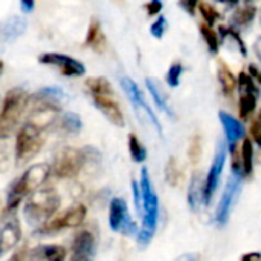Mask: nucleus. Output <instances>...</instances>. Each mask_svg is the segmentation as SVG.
Returning <instances> with one entry per match:
<instances>
[{
    "mask_svg": "<svg viewBox=\"0 0 261 261\" xmlns=\"http://www.w3.org/2000/svg\"><path fill=\"white\" fill-rule=\"evenodd\" d=\"M140 188L143 197V224L137 233V240L140 244H148L152 240L159 223V197L152 186L148 168H142L140 171Z\"/></svg>",
    "mask_w": 261,
    "mask_h": 261,
    "instance_id": "1",
    "label": "nucleus"
},
{
    "mask_svg": "<svg viewBox=\"0 0 261 261\" xmlns=\"http://www.w3.org/2000/svg\"><path fill=\"white\" fill-rule=\"evenodd\" d=\"M49 172H51V166L46 163H39L28 168L25 174L20 178H17L8 191V198H7L8 209H16L27 195L37 191L46 181Z\"/></svg>",
    "mask_w": 261,
    "mask_h": 261,
    "instance_id": "2",
    "label": "nucleus"
},
{
    "mask_svg": "<svg viewBox=\"0 0 261 261\" xmlns=\"http://www.w3.org/2000/svg\"><path fill=\"white\" fill-rule=\"evenodd\" d=\"M59 206H60V198L54 189L51 188L37 189L33 192L28 203L25 204L23 214L30 224H40L43 221H48L56 214Z\"/></svg>",
    "mask_w": 261,
    "mask_h": 261,
    "instance_id": "3",
    "label": "nucleus"
},
{
    "mask_svg": "<svg viewBox=\"0 0 261 261\" xmlns=\"http://www.w3.org/2000/svg\"><path fill=\"white\" fill-rule=\"evenodd\" d=\"M30 98L27 91L14 88L7 92L2 109H0V139H7L17 127L20 117L23 115Z\"/></svg>",
    "mask_w": 261,
    "mask_h": 261,
    "instance_id": "4",
    "label": "nucleus"
},
{
    "mask_svg": "<svg viewBox=\"0 0 261 261\" xmlns=\"http://www.w3.org/2000/svg\"><path fill=\"white\" fill-rule=\"evenodd\" d=\"M43 146V137L42 130L33 126L31 123H27L20 127L17 139H16V160L17 165L28 163L31 159H34Z\"/></svg>",
    "mask_w": 261,
    "mask_h": 261,
    "instance_id": "5",
    "label": "nucleus"
},
{
    "mask_svg": "<svg viewBox=\"0 0 261 261\" xmlns=\"http://www.w3.org/2000/svg\"><path fill=\"white\" fill-rule=\"evenodd\" d=\"M120 85H121L123 91L126 92V95H127L130 105H133V108H134L136 112L139 114V117H140V118H145L149 124H152L154 129L162 136V134H163L162 124H160V121H159L155 112H154V111L151 109V106L148 105V101H146V98H145L142 89L139 88V85H137L133 79H129V77H126V75L120 79Z\"/></svg>",
    "mask_w": 261,
    "mask_h": 261,
    "instance_id": "6",
    "label": "nucleus"
},
{
    "mask_svg": "<svg viewBox=\"0 0 261 261\" xmlns=\"http://www.w3.org/2000/svg\"><path fill=\"white\" fill-rule=\"evenodd\" d=\"M109 227L114 232H120L124 235L139 233L137 224L133 221L127 211V204L123 198H112L109 203Z\"/></svg>",
    "mask_w": 261,
    "mask_h": 261,
    "instance_id": "7",
    "label": "nucleus"
},
{
    "mask_svg": "<svg viewBox=\"0 0 261 261\" xmlns=\"http://www.w3.org/2000/svg\"><path fill=\"white\" fill-rule=\"evenodd\" d=\"M85 163V154L77 148H63L54 162V174L60 178L75 177Z\"/></svg>",
    "mask_w": 261,
    "mask_h": 261,
    "instance_id": "8",
    "label": "nucleus"
},
{
    "mask_svg": "<svg viewBox=\"0 0 261 261\" xmlns=\"http://www.w3.org/2000/svg\"><path fill=\"white\" fill-rule=\"evenodd\" d=\"M226 157H227V143L220 142L217 145V151L214 155V162L209 168L207 177H206V183H204V204H209L212 201V197L220 185V178L224 169V163H226Z\"/></svg>",
    "mask_w": 261,
    "mask_h": 261,
    "instance_id": "9",
    "label": "nucleus"
},
{
    "mask_svg": "<svg viewBox=\"0 0 261 261\" xmlns=\"http://www.w3.org/2000/svg\"><path fill=\"white\" fill-rule=\"evenodd\" d=\"M39 62L48 66L57 68L63 75L66 77H82L86 72L85 65L66 54H57V53H46L39 57Z\"/></svg>",
    "mask_w": 261,
    "mask_h": 261,
    "instance_id": "10",
    "label": "nucleus"
},
{
    "mask_svg": "<svg viewBox=\"0 0 261 261\" xmlns=\"http://www.w3.org/2000/svg\"><path fill=\"white\" fill-rule=\"evenodd\" d=\"M241 175H237V174H232L226 183V188L223 191V195L220 198V203L217 206V212H215V221L223 226L227 223L229 217H230V212H232V207H233V203H235V198L238 195V191H240V186H241Z\"/></svg>",
    "mask_w": 261,
    "mask_h": 261,
    "instance_id": "11",
    "label": "nucleus"
},
{
    "mask_svg": "<svg viewBox=\"0 0 261 261\" xmlns=\"http://www.w3.org/2000/svg\"><path fill=\"white\" fill-rule=\"evenodd\" d=\"M86 217V207L83 204H75L71 209L65 211L63 214L49 218L46 221V224L43 226V232L45 233H53V232H59L62 229H68V227H77L83 223Z\"/></svg>",
    "mask_w": 261,
    "mask_h": 261,
    "instance_id": "12",
    "label": "nucleus"
},
{
    "mask_svg": "<svg viewBox=\"0 0 261 261\" xmlns=\"http://www.w3.org/2000/svg\"><path fill=\"white\" fill-rule=\"evenodd\" d=\"M27 20L22 16H11L0 22V49L16 42L27 31Z\"/></svg>",
    "mask_w": 261,
    "mask_h": 261,
    "instance_id": "13",
    "label": "nucleus"
},
{
    "mask_svg": "<svg viewBox=\"0 0 261 261\" xmlns=\"http://www.w3.org/2000/svg\"><path fill=\"white\" fill-rule=\"evenodd\" d=\"M218 118H220V123H221L223 130H224L227 148L229 149L237 148V143L244 139V134H246L244 126L241 124V121L238 118H235L233 115H230L226 111H220Z\"/></svg>",
    "mask_w": 261,
    "mask_h": 261,
    "instance_id": "14",
    "label": "nucleus"
},
{
    "mask_svg": "<svg viewBox=\"0 0 261 261\" xmlns=\"http://www.w3.org/2000/svg\"><path fill=\"white\" fill-rule=\"evenodd\" d=\"M59 114V108L57 105H51V103H45V101H39L30 112L28 121L33 126H36L37 129L43 130L48 126H51Z\"/></svg>",
    "mask_w": 261,
    "mask_h": 261,
    "instance_id": "15",
    "label": "nucleus"
},
{
    "mask_svg": "<svg viewBox=\"0 0 261 261\" xmlns=\"http://www.w3.org/2000/svg\"><path fill=\"white\" fill-rule=\"evenodd\" d=\"M95 255V238L91 232L82 230L72 243L71 261H92Z\"/></svg>",
    "mask_w": 261,
    "mask_h": 261,
    "instance_id": "16",
    "label": "nucleus"
},
{
    "mask_svg": "<svg viewBox=\"0 0 261 261\" xmlns=\"http://www.w3.org/2000/svg\"><path fill=\"white\" fill-rule=\"evenodd\" d=\"M22 238L20 223L16 217H11L5 221L0 229V256L13 250Z\"/></svg>",
    "mask_w": 261,
    "mask_h": 261,
    "instance_id": "17",
    "label": "nucleus"
},
{
    "mask_svg": "<svg viewBox=\"0 0 261 261\" xmlns=\"http://www.w3.org/2000/svg\"><path fill=\"white\" fill-rule=\"evenodd\" d=\"M94 105L97 106V109H100V112H103V115L115 126L123 127L124 126V117L123 112L118 106V103L112 98V95H92Z\"/></svg>",
    "mask_w": 261,
    "mask_h": 261,
    "instance_id": "18",
    "label": "nucleus"
},
{
    "mask_svg": "<svg viewBox=\"0 0 261 261\" xmlns=\"http://www.w3.org/2000/svg\"><path fill=\"white\" fill-rule=\"evenodd\" d=\"M204 183L200 172H194L189 188H188V203L192 211H198L201 204H204Z\"/></svg>",
    "mask_w": 261,
    "mask_h": 261,
    "instance_id": "19",
    "label": "nucleus"
},
{
    "mask_svg": "<svg viewBox=\"0 0 261 261\" xmlns=\"http://www.w3.org/2000/svg\"><path fill=\"white\" fill-rule=\"evenodd\" d=\"M145 85H146V88H148V91H149L152 100L155 101L157 108H159L162 112H165L168 117H171V118L175 117V114H174V111H172V108H171V105H169V101H168V97H166V94L163 92V89L160 88L159 82L154 80V79H146V80H145Z\"/></svg>",
    "mask_w": 261,
    "mask_h": 261,
    "instance_id": "20",
    "label": "nucleus"
},
{
    "mask_svg": "<svg viewBox=\"0 0 261 261\" xmlns=\"http://www.w3.org/2000/svg\"><path fill=\"white\" fill-rule=\"evenodd\" d=\"M85 45L89 46L91 49H94L95 53H103L105 48H106V37L103 34V30H101L100 22L95 20V19H92L91 23H89Z\"/></svg>",
    "mask_w": 261,
    "mask_h": 261,
    "instance_id": "21",
    "label": "nucleus"
},
{
    "mask_svg": "<svg viewBox=\"0 0 261 261\" xmlns=\"http://www.w3.org/2000/svg\"><path fill=\"white\" fill-rule=\"evenodd\" d=\"M217 75H218V82L221 85V89L226 95H230L232 92H235L237 89V82L238 79L233 75V72L227 68V65H224V62L218 63V69H217Z\"/></svg>",
    "mask_w": 261,
    "mask_h": 261,
    "instance_id": "22",
    "label": "nucleus"
},
{
    "mask_svg": "<svg viewBox=\"0 0 261 261\" xmlns=\"http://www.w3.org/2000/svg\"><path fill=\"white\" fill-rule=\"evenodd\" d=\"M241 165H243V175L249 177L253 171V140L249 137L243 139L241 143Z\"/></svg>",
    "mask_w": 261,
    "mask_h": 261,
    "instance_id": "23",
    "label": "nucleus"
},
{
    "mask_svg": "<svg viewBox=\"0 0 261 261\" xmlns=\"http://www.w3.org/2000/svg\"><path fill=\"white\" fill-rule=\"evenodd\" d=\"M256 8L253 5H246L244 8L238 10L233 17H232V27L237 28H244L247 25H250L253 22V19L256 17Z\"/></svg>",
    "mask_w": 261,
    "mask_h": 261,
    "instance_id": "24",
    "label": "nucleus"
},
{
    "mask_svg": "<svg viewBox=\"0 0 261 261\" xmlns=\"http://www.w3.org/2000/svg\"><path fill=\"white\" fill-rule=\"evenodd\" d=\"M127 145H129V154L136 163H143L148 159V151L143 146V143L137 139L136 134H129L127 137Z\"/></svg>",
    "mask_w": 261,
    "mask_h": 261,
    "instance_id": "25",
    "label": "nucleus"
},
{
    "mask_svg": "<svg viewBox=\"0 0 261 261\" xmlns=\"http://www.w3.org/2000/svg\"><path fill=\"white\" fill-rule=\"evenodd\" d=\"M92 95H112V86L105 77H92L85 82Z\"/></svg>",
    "mask_w": 261,
    "mask_h": 261,
    "instance_id": "26",
    "label": "nucleus"
},
{
    "mask_svg": "<svg viewBox=\"0 0 261 261\" xmlns=\"http://www.w3.org/2000/svg\"><path fill=\"white\" fill-rule=\"evenodd\" d=\"M256 101H258V95L255 94H240L238 112L243 120H247L252 115V112L256 109Z\"/></svg>",
    "mask_w": 261,
    "mask_h": 261,
    "instance_id": "27",
    "label": "nucleus"
},
{
    "mask_svg": "<svg viewBox=\"0 0 261 261\" xmlns=\"http://www.w3.org/2000/svg\"><path fill=\"white\" fill-rule=\"evenodd\" d=\"M200 34L204 40V43L207 45V49L212 53V54H217L218 49H220V39H218V34L212 30L211 25L207 23H201L200 25Z\"/></svg>",
    "mask_w": 261,
    "mask_h": 261,
    "instance_id": "28",
    "label": "nucleus"
},
{
    "mask_svg": "<svg viewBox=\"0 0 261 261\" xmlns=\"http://www.w3.org/2000/svg\"><path fill=\"white\" fill-rule=\"evenodd\" d=\"M237 79H238V82H237V91H238V94H255V95L259 97L261 91L256 86V83H255V80L252 79L250 74L240 72Z\"/></svg>",
    "mask_w": 261,
    "mask_h": 261,
    "instance_id": "29",
    "label": "nucleus"
},
{
    "mask_svg": "<svg viewBox=\"0 0 261 261\" xmlns=\"http://www.w3.org/2000/svg\"><path fill=\"white\" fill-rule=\"evenodd\" d=\"M42 256L45 261H65L66 259V249L59 244H46L40 246Z\"/></svg>",
    "mask_w": 261,
    "mask_h": 261,
    "instance_id": "30",
    "label": "nucleus"
},
{
    "mask_svg": "<svg viewBox=\"0 0 261 261\" xmlns=\"http://www.w3.org/2000/svg\"><path fill=\"white\" fill-rule=\"evenodd\" d=\"M60 127L66 134H77L82 129V120L77 114L66 112V114H63V117L60 120Z\"/></svg>",
    "mask_w": 261,
    "mask_h": 261,
    "instance_id": "31",
    "label": "nucleus"
},
{
    "mask_svg": "<svg viewBox=\"0 0 261 261\" xmlns=\"http://www.w3.org/2000/svg\"><path fill=\"white\" fill-rule=\"evenodd\" d=\"M198 11H200L201 17L204 19V22H206L207 25H211V27H214L215 22L220 19L218 11H217L211 4H207V2H200V4H198Z\"/></svg>",
    "mask_w": 261,
    "mask_h": 261,
    "instance_id": "32",
    "label": "nucleus"
},
{
    "mask_svg": "<svg viewBox=\"0 0 261 261\" xmlns=\"http://www.w3.org/2000/svg\"><path fill=\"white\" fill-rule=\"evenodd\" d=\"M185 68L180 62H174L169 69H168V74H166V83L171 86V88H177L180 85V79H181V74H183Z\"/></svg>",
    "mask_w": 261,
    "mask_h": 261,
    "instance_id": "33",
    "label": "nucleus"
},
{
    "mask_svg": "<svg viewBox=\"0 0 261 261\" xmlns=\"http://www.w3.org/2000/svg\"><path fill=\"white\" fill-rule=\"evenodd\" d=\"M180 178H181V171L178 168V163L174 157H171L166 165V180L171 186H177Z\"/></svg>",
    "mask_w": 261,
    "mask_h": 261,
    "instance_id": "34",
    "label": "nucleus"
},
{
    "mask_svg": "<svg viewBox=\"0 0 261 261\" xmlns=\"http://www.w3.org/2000/svg\"><path fill=\"white\" fill-rule=\"evenodd\" d=\"M149 31H151V36L154 39H159L160 40L165 36V33L168 31V20H166V17L163 14H159V17L151 25Z\"/></svg>",
    "mask_w": 261,
    "mask_h": 261,
    "instance_id": "35",
    "label": "nucleus"
},
{
    "mask_svg": "<svg viewBox=\"0 0 261 261\" xmlns=\"http://www.w3.org/2000/svg\"><path fill=\"white\" fill-rule=\"evenodd\" d=\"M188 155H189V160H191L194 165L200 160V157H201V139H200L198 136L192 139Z\"/></svg>",
    "mask_w": 261,
    "mask_h": 261,
    "instance_id": "36",
    "label": "nucleus"
},
{
    "mask_svg": "<svg viewBox=\"0 0 261 261\" xmlns=\"http://www.w3.org/2000/svg\"><path fill=\"white\" fill-rule=\"evenodd\" d=\"M250 137H252L253 143L261 146V111L258 112V117L255 118V121L250 126Z\"/></svg>",
    "mask_w": 261,
    "mask_h": 261,
    "instance_id": "37",
    "label": "nucleus"
},
{
    "mask_svg": "<svg viewBox=\"0 0 261 261\" xmlns=\"http://www.w3.org/2000/svg\"><path fill=\"white\" fill-rule=\"evenodd\" d=\"M133 194H134V204L137 212L143 214V197H142V188L140 183H137L136 180H133Z\"/></svg>",
    "mask_w": 261,
    "mask_h": 261,
    "instance_id": "38",
    "label": "nucleus"
},
{
    "mask_svg": "<svg viewBox=\"0 0 261 261\" xmlns=\"http://www.w3.org/2000/svg\"><path fill=\"white\" fill-rule=\"evenodd\" d=\"M200 0H180V7L191 16H195Z\"/></svg>",
    "mask_w": 261,
    "mask_h": 261,
    "instance_id": "39",
    "label": "nucleus"
},
{
    "mask_svg": "<svg viewBox=\"0 0 261 261\" xmlns=\"http://www.w3.org/2000/svg\"><path fill=\"white\" fill-rule=\"evenodd\" d=\"M163 10V2L162 0H149V4L146 5L148 16H159Z\"/></svg>",
    "mask_w": 261,
    "mask_h": 261,
    "instance_id": "40",
    "label": "nucleus"
},
{
    "mask_svg": "<svg viewBox=\"0 0 261 261\" xmlns=\"http://www.w3.org/2000/svg\"><path fill=\"white\" fill-rule=\"evenodd\" d=\"M8 166H10V157L2 148H0V174H4L8 169Z\"/></svg>",
    "mask_w": 261,
    "mask_h": 261,
    "instance_id": "41",
    "label": "nucleus"
},
{
    "mask_svg": "<svg viewBox=\"0 0 261 261\" xmlns=\"http://www.w3.org/2000/svg\"><path fill=\"white\" fill-rule=\"evenodd\" d=\"M249 74L252 75V79L255 82H258V85H261V69L259 68H256L255 65H250L249 66Z\"/></svg>",
    "mask_w": 261,
    "mask_h": 261,
    "instance_id": "42",
    "label": "nucleus"
},
{
    "mask_svg": "<svg viewBox=\"0 0 261 261\" xmlns=\"http://www.w3.org/2000/svg\"><path fill=\"white\" fill-rule=\"evenodd\" d=\"M241 261H261V253L259 252H250L241 256Z\"/></svg>",
    "mask_w": 261,
    "mask_h": 261,
    "instance_id": "43",
    "label": "nucleus"
},
{
    "mask_svg": "<svg viewBox=\"0 0 261 261\" xmlns=\"http://www.w3.org/2000/svg\"><path fill=\"white\" fill-rule=\"evenodd\" d=\"M200 256L197 253H183L177 258V261H198Z\"/></svg>",
    "mask_w": 261,
    "mask_h": 261,
    "instance_id": "44",
    "label": "nucleus"
},
{
    "mask_svg": "<svg viewBox=\"0 0 261 261\" xmlns=\"http://www.w3.org/2000/svg\"><path fill=\"white\" fill-rule=\"evenodd\" d=\"M20 5L25 13H31L34 10V0H20Z\"/></svg>",
    "mask_w": 261,
    "mask_h": 261,
    "instance_id": "45",
    "label": "nucleus"
},
{
    "mask_svg": "<svg viewBox=\"0 0 261 261\" xmlns=\"http://www.w3.org/2000/svg\"><path fill=\"white\" fill-rule=\"evenodd\" d=\"M253 51H255L256 59L261 62V37H258V39L255 40V43H253Z\"/></svg>",
    "mask_w": 261,
    "mask_h": 261,
    "instance_id": "46",
    "label": "nucleus"
},
{
    "mask_svg": "<svg viewBox=\"0 0 261 261\" xmlns=\"http://www.w3.org/2000/svg\"><path fill=\"white\" fill-rule=\"evenodd\" d=\"M223 4H226L229 8H235L238 5V0H221Z\"/></svg>",
    "mask_w": 261,
    "mask_h": 261,
    "instance_id": "47",
    "label": "nucleus"
},
{
    "mask_svg": "<svg viewBox=\"0 0 261 261\" xmlns=\"http://www.w3.org/2000/svg\"><path fill=\"white\" fill-rule=\"evenodd\" d=\"M243 2H244L246 5H252V4L255 2V0H243Z\"/></svg>",
    "mask_w": 261,
    "mask_h": 261,
    "instance_id": "48",
    "label": "nucleus"
},
{
    "mask_svg": "<svg viewBox=\"0 0 261 261\" xmlns=\"http://www.w3.org/2000/svg\"><path fill=\"white\" fill-rule=\"evenodd\" d=\"M2 72H4V62L0 60V75H2Z\"/></svg>",
    "mask_w": 261,
    "mask_h": 261,
    "instance_id": "49",
    "label": "nucleus"
},
{
    "mask_svg": "<svg viewBox=\"0 0 261 261\" xmlns=\"http://www.w3.org/2000/svg\"><path fill=\"white\" fill-rule=\"evenodd\" d=\"M259 23H261V8H259Z\"/></svg>",
    "mask_w": 261,
    "mask_h": 261,
    "instance_id": "50",
    "label": "nucleus"
}]
</instances>
